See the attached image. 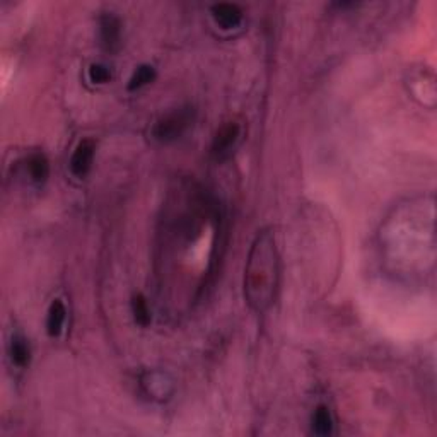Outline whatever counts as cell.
Returning <instances> with one entry per match:
<instances>
[{
  "instance_id": "9c48e42d",
  "label": "cell",
  "mask_w": 437,
  "mask_h": 437,
  "mask_svg": "<svg viewBox=\"0 0 437 437\" xmlns=\"http://www.w3.org/2000/svg\"><path fill=\"white\" fill-rule=\"evenodd\" d=\"M313 432L316 436H329L333 432V417L327 405H320L314 410Z\"/></svg>"
},
{
  "instance_id": "277c9868",
  "label": "cell",
  "mask_w": 437,
  "mask_h": 437,
  "mask_svg": "<svg viewBox=\"0 0 437 437\" xmlns=\"http://www.w3.org/2000/svg\"><path fill=\"white\" fill-rule=\"evenodd\" d=\"M101 43L108 52H117L121 45V22L113 14H105L99 21Z\"/></svg>"
},
{
  "instance_id": "8fae6325",
  "label": "cell",
  "mask_w": 437,
  "mask_h": 437,
  "mask_svg": "<svg viewBox=\"0 0 437 437\" xmlns=\"http://www.w3.org/2000/svg\"><path fill=\"white\" fill-rule=\"evenodd\" d=\"M10 359L17 367H26L31 359V350L29 345L22 336H14L13 343H10Z\"/></svg>"
},
{
  "instance_id": "30bf717a",
  "label": "cell",
  "mask_w": 437,
  "mask_h": 437,
  "mask_svg": "<svg viewBox=\"0 0 437 437\" xmlns=\"http://www.w3.org/2000/svg\"><path fill=\"white\" fill-rule=\"evenodd\" d=\"M28 171L29 176L33 178V182L45 183L50 175L48 159L43 154H33L28 159Z\"/></svg>"
},
{
  "instance_id": "4fadbf2b",
  "label": "cell",
  "mask_w": 437,
  "mask_h": 437,
  "mask_svg": "<svg viewBox=\"0 0 437 437\" xmlns=\"http://www.w3.org/2000/svg\"><path fill=\"white\" fill-rule=\"evenodd\" d=\"M132 311H133V318H135L137 323L140 327H147L151 323V311H149V306L147 301H145L144 296L137 294L132 299Z\"/></svg>"
},
{
  "instance_id": "ba28073f",
  "label": "cell",
  "mask_w": 437,
  "mask_h": 437,
  "mask_svg": "<svg viewBox=\"0 0 437 437\" xmlns=\"http://www.w3.org/2000/svg\"><path fill=\"white\" fill-rule=\"evenodd\" d=\"M65 318H67V309H65V304L60 299H55V301L50 304L48 309V318H47V332L50 336H59L64 329Z\"/></svg>"
},
{
  "instance_id": "7c38bea8",
  "label": "cell",
  "mask_w": 437,
  "mask_h": 437,
  "mask_svg": "<svg viewBox=\"0 0 437 437\" xmlns=\"http://www.w3.org/2000/svg\"><path fill=\"white\" fill-rule=\"evenodd\" d=\"M154 79H156L154 67H152V65H140V67L135 68V72H133L132 77L128 80V89L130 91L140 89V87L151 84Z\"/></svg>"
},
{
  "instance_id": "3957f363",
  "label": "cell",
  "mask_w": 437,
  "mask_h": 437,
  "mask_svg": "<svg viewBox=\"0 0 437 437\" xmlns=\"http://www.w3.org/2000/svg\"><path fill=\"white\" fill-rule=\"evenodd\" d=\"M94 151H96V144L91 139L79 142V145L75 147L74 154H72V159H71L72 175L77 176V178H84V176L91 171V166H93V159H94Z\"/></svg>"
},
{
  "instance_id": "7a4b0ae2",
  "label": "cell",
  "mask_w": 437,
  "mask_h": 437,
  "mask_svg": "<svg viewBox=\"0 0 437 437\" xmlns=\"http://www.w3.org/2000/svg\"><path fill=\"white\" fill-rule=\"evenodd\" d=\"M195 111L190 106L175 110L172 113L161 118L154 126V137L159 142H172L183 135L193 124Z\"/></svg>"
},
{
  "instance_id": "5bb4252c",
  "label": "cell",
  "mask_w": 437,
  "mask_h": 437,
  "mask_svg": "<svg viewBox=\"0 0 437 437\" xmlns=\"http://www.w3.org/2000/svg\"><path fill=\"white\" fill-rule=\"evenodd\" d=\"M111 79V72L108 71V67L101 64H93L89 67V80L93 84H106L110 82Z\"/></svg>"
},
{
  "instance_id": "8992f818",
  "label": "cell",
  "mask_w": 437,
  "mask_h": 437,
  "mask_svg": "<svg viewBox=\"0 0 437 437\" xmlns=\"http://www.w3.org/2000/svg\"><path fill=\"white\" fill-rule=\"evenodd\" d=\"M142 386H144L145 393L151 394L152 398H157V400H166L172 393L171 379L166 374L157 373V371L145 374L142 379Z\"/></svg>"
},
{
  "instance_id": "5b68a950",
  "label": "cell",
  "mask_w": 437,
  "mask_h": 437,
  "mask_svg": "<svg viewBox=\"0 0 437 437\" xmlns=\"http://www.w3.org/2000/svg\"><path fill=\"white\" fill-rule=\"evenodd\" d=\"M212 16L218 28L235 29L241 24V21H243V10H241L236 3L221 2L212 7Z\"/></svg>"
},
{
  "instance_id": "52a82bcc",
  "label": "cell",
  "mask_w": 437,
  "mask_h": 437,
  "mask_svg": "<svg viewBox=\"0 0 437 437\" xmlns=\"http://www.w3.org/2000/svg\"><path fill=\"white\" fill-rule=\"evenodd\" d=\"M239 133L241 128L236 121H228L225 125H222L221 128H218V132L216 133V139H214L212 144L214 152L222 156L225 154V152L231 151V149L235 147L237 139H239Z\"/></svg>"
},
{
  "instance_id": "6da1fadb",
  "label": "cell",
  "mask_w": 437,
  "mask_h": 437,
  "mask_svg": "<svg viewBox=\"0 0 437 437\" xmlns=\"http://www.w3.org/2000/svg\"><path fill=\"white\" fill-rule=\"evenodd\" d=\"M279 251L270 231H262L253 241L244 270V297L253 311L265 313L279 292Z\"/></svg>"
}]
</instances>
